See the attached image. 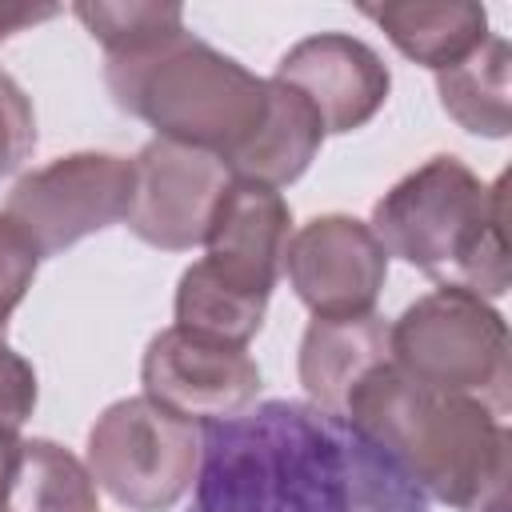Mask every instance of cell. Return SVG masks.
I'll return each instance as SVG.
<instances>
[{
    "label": "cell",
    "instance_id": "cell-10",
    "mask_svg": "<svg viewBox=\"0 0 512 512\" xmlns=\"http://www.w3.org/2000/svg\"><path fill=\"white\" fill-rule=\"evenodd\" d=\"M284 276L312 316H356L376 308L388 280V252L364 220L328 212L292 232Z\"/></svg>",
    "mask_w": 512,
    "mask_h": 512
},
{
    "label": "cell",
    "instance_id": "cell-20",
    "mask_svg": "<svg viewBox=\"0 0 512 512\" xmlns=\"http://www.w3.org/2000/svg\"><path fill=\"white\" fill-rule=\"evenodd\" d=\"M36 148V112L24 88L0 68V176L16 172Z\"/></svg>",
    "mask_w": 512,
    "mask_h": 512
},
{
    "label": "cell",
    "instance_id": "cell-11",
    "mask_svg": "<svg viewBox=\"0 0 512 512\" xmlns=\"http://www.w3.org/2000/svg\"><path fill=\"white\" fill-rule=\"evenodd\" d=\"M272 80L296 88L320 116L328 132H356L364 128L388 100L392 76L376 48L348 32H316L292 44Z\"/></svg>",
    "mask_w": 512,
    "mask_h": 512
},
{
    "label": "cell",
    "instance_id": "cell-15",
    "mask_svg": "<svg viewBox=\"0 0 512 512\" xmlns=\"http://www.w3.org/2000/svg\"><path fill=\"white\" fill-rule=\"evenodd\" d=\"M324 144V124L316 108L288 84L268 76V108L256 132L224 156L228 172L240 180H256L268 188H284L308 172Z\"/></svg>",
    "mask_w": 512,
    "mask_h": 512
},
{
    "label": "cell",
    "instance_id": "cell-13",
    "mask_svg": "<svg viewBox=\"0 0 512 512\" xmlns=\"http://www.w3.org/2000/svg\"><path fill=\"white\" fill-rule=\"evenodd\" d=\"M388 364V320L376 312L356 316H312L300 340L296 372L308 404L344 416L356 384Z\"/></svg>",
    "mask_w": 512,
    "mask_h": 512
},
{
    "label": "cell",
    "instance_id": "cell-9",
    "mask_svg": "<svg viewBox=\"0 0 512 512\" xmlns=\"http://www.w3.org/2000/svg\"><path fill=\"white\" fill-rule=\"evenodd\" d=\"M144 396L184 420H228L252 408L260 392V368L248 348L192 336L184 328H164L148 340L140 360Z\"/></svg>",
    "mask_w": 512,
    "mask_h": 512
},
{
    "label": "cell",
    "instance_id": "cell-5",
    "mask_svg": "<svg viewBox=\"0 0 512 512\" xmlns=\"http://www.w3.org/2000/svg\"><path fill=\"white\" fill-rule=\"evenodd\" d=\"M388 360L440 392L480 400L500 420L512 408V344L504 316L476 292L436 288L388 324Z\"/></svg>",
    "mask_w": 512,
    "mask_h": 512
},
{
    "label": "cell",
    "instance_id": "cell-2",
    "mask_svg": "<svg viewBox=\"0 0 512 512\" xmlns=\"http://www.w3.org/2000/svg\"><path fill=\"white\" fill-rule=\"evenodd\" d=\"M344 416L424 496L456 512H512V432L480 400L428 388L388 360L356 384Z\"/></svg>",
    "mask_w": 512,
    "mask_h": 512
},
{
    "label": "cell",
    "instance_id": "cell-4",
    "mask_svg": "<svg viewBox=\"0 0 512 512\" xmlns=\"http://www.w3.org/2000/svg\"><path fill=\"white\" fill-rule=\"evenodd\" d=\"M104 84L160 140L216 152L240 148L268 108V80L196 40L188 28L132 56H104Z\"/></svg>",
    "mask_w": 512,
    "mask_h": 512
},
{
    "label": "cell",
    "instance_id": "cell-19",
    "mask_svg": "<svg viewBox=\"0 0 512 512\" xmlns=\"http://www.w3.org/2000/svg\"><path fill=\"white\" fill-rule=\"evenodd\" d=\"M76 20L88 28V36L104 48V56H132L144 52L176 32H184V8L180 4H152V0H84L72 8Z\"/></svg>",
    "mask_w": 512,
    "mask_h": 512
},
{
    "label": "cell",
    "instance_id": "cell-21",
    "mask_svg": "<svg viewBox=\"0 0 512 512\" xmlns=\"http://www.w3.org/2000/svg\"><path fill=\"white\" fill-rule=\"evenodd\" d=\"M36 248L24 240V232L0 212V336H4V324L8 316L16 312V304L28 296L32 280H36Z\"/></svg>",
    "mask_w": 512,
    "mask_h": 512
},
{
    "label": "cell",
    "instance_id": "cell-18",
    "mask_svg": "<svg viewBox=\"0 0 512 512\" xmlns=\"http://www.w3.org/2000/svg\"><path fill=\"white\" fill-rule=\"evenodd\" d=\"M0 512H100L96 480L64 444L32 436L16 444Z\"/></svg>",
    "mask_w": 512,
    "mask_h": 512
},
{
    "label": "cell",
    "instance_id": "cell-22",
    "mask_svg": "<svg viewBox=\"0 0 512 512\" xmlns=\"http://www.w3.org/2000/svg\"><path fill=\"white\" fill-rule=\"evenodd\" d=\"M32 408H36V372L0 336V436L20 440V428L28 424Z\"/></svg>",
    "mask_w": 512,
    "mask_h": 512
},
{
    "label": "cell",
    "instance_id": "cell-3",
    "mask_svg": "<svg viewBox=\"0 0 512 512\" xmlns=\"http://www.w3.org/2000/svg\"><path fill=\"white\" fill-rule=\"evenodd\" d=\"M368 228L388 256L428 272L440 288L484 300L508 292L504 176L484 184L464 160L432 156L376 200Z\"/></svg>",
    "mask_w": 512,
    "mask_h": 512
},
{
    "label": "cell",
    "instance_id": "cell-7",
    "mask_svg": "<svg viewBox=\"0 0 512 512\" xmlns=\"http://www.w3.org/2000/svg\"><path fill=\"white\" fill-rule=\"evenodd\" d=\"M132 160L112 152H72L20 176L8 192L4 216L24 232L36 256H56L92 232L128 216Z\"/></svg>",
    "mask_w": 512,
    "mask_h": 512
},
{
    "label": "cell",
    "instance_id": "cell-24",
    "mask_svg": "<svg viewBox=\"0 0 512 512\" xmlns=\"http://www.w3.org/2000/svg\"><path fill=\"white\" fill-rule=\"evenodd\" d=\"M16 444H20V440H12V436H0V492H4V484H8V472H12V460H16Z\"/></svg>",
    "mask_w": 512,
    "mask_h": 512
},
{
    "label": "cell",
    "instance_id": "cell-16",
    "mask_svg": "<svg viewBox=\"0 0 512 512\" xmlns=\"http://www.w3.org/2000/svg\"><path fill=\"white\" fill-rule=\"evenodd\" d=\"M440 108L472 136L500 140L512 128V44L488 36L472 56L436 72Z\"/></svg>",
    "mask_w": 512,
    "mask_h": 512
},
{
    "label": "cell",
    "instance_id": "cell-8",
    "mask_svg": "<svg viewBox=\"0 0 512 512\" xmlns=\"http://www.w3.org/2000/svg\"><path fill=\"white\" fill-rule=\"evenodd\" d=\"M228 184L232 172L216 152L156 136L132 156V204L124 224L152 248L188 252L204 244Z\"/></svg>",
    "mask_w": 512,
    "mask_h": 512
},
{
    "label": "cell",
    "instance_id": "cell-12",
    "mask_svg": "<svg viewBox=\"0 0 512 512\" xmlns=\"http://www.w3.org/2000/svg\"><path fill=\"white\" fill-rule=\"evenodd\" d=\"M288 240H292L288 200L268 184L232 176L204 232V248H208L204 260L240 284L272 292L284 272Z\"/></svg>",
    "mask_w": 512,
    "mask_h": 512
},
{
    "label": "cell",
    "instance_id": "cell-14",
    "mask_svg": "<svg viewBox=\"0 0 512 512\" xmlns=\"http://www.w3.org/2000/svg\"><path fill=\"white\" fill-rule=\"evenodd\" d=\"M360 12L380 24V32L396 44L400 56L432 72L460 64L492 36L488 12L476 0H388L360 4Z\"/></svg>",
    "mask_w": 512,
    "mask_h": 512
},
{
    "label": "cell",
    "instance_id": "cell-1",
    "mask_svg": "<svg viewBox=\"0 0 512 512\" xmlns=\"http://www.w3.org/2000/svg\"><path fill=\"white\" fill-rule=\"evenodd\" d=\"M188 512H428V496L348 416L268 400L204 424Z\"/></svg>",
    "mask_w": 512,
    "mask_h": 512
},
{
    "label": "cell",
    "instance_id": "cell-17",
    "mask_svg": "<svg viewBox=\"0 0 512 512\" xmlns=\"http://www.w3.org/2000/svg\"><path fill=\"white\" fill-rule=\"evenodd\" d=\"M268 296H272L268 288L240 284V280L224 276L216 264L196 260L184 268V276L176 284V328L204 336V340L244 348L264 324Z\"/></svg>",
    "mask_w": 512,
    "mask_h": 512
},
{
    "label": "cell",
    "instance_id": "cell-6",
    "mask_svg": "<svg viewBox=\"0 0 512 512\" xmlns=\"http://www.w3.org/2000/svg\"><path fill=\"white\" fill-rule=\"evenodd\" d=\"M200 468L192 420L148 396L108 404L88 432V472L128 512H168L184 500Z\"/></svg>",
    "mask_w": 512,
    "mask_h": 512
},
{
    "label": "cell",
    "instance_id": "cell-23",
    "mask_svg": "<svg viewBox=\"0 0 512 512\" xmlns=\"http://www.w3.org/2000/svg\"><path fill=\"white\" fill-rule=\"evenodd\" d=\"M52 16H60L56 4H0V44L16 32H28V28L52 20Z\"/></svg>",
    "mask_w": 512,
    "mask_h": 512
}]
</instances>
